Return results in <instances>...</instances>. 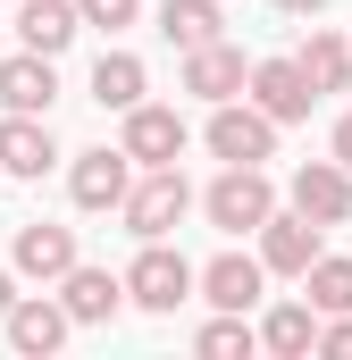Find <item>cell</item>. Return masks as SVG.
Instances as JSON below:
<instances>
[{
  "instance_id": "6da1fadb",
  "label": "cell",
  "mask_w": 352,
  "mask_h": 360,
  "mask_svg": "<svg viewBox=\"0 0 352 360\" xmlns=\"http://www.w3.org/2000/svg\"><path fill=\"white\" fill-rule=\"evenodd\" d=\"M126 226L143 235V243H168L176 226H184V210H193V184H184V168H143V176L126 184Z\"/></svg>"
},
{
  "instance_id": "7a4b0ae2",
  "label": "cell",
  "mask_w": 352,
  "mask_h": 360,
  "mask_svg": "<svg viewBox=\"0 0 352 360\" xmlns=\"http://www.w3.org/2000/svg\"><path fill=\"white\" fill-rule=\"evenodd\" d=\"M210 160H227V168H260L277 160V117H260L252 101H210Z\"/></svg>"
},
{
  "instance_id": "3957f363",
  "label": "cell",
  "mask_w": 352,
  "mask_h": 360,
  "mask_svg": "<svg viewBox=\"0 0 352 360\" xmlns=\"http://www.w3.org/2000/svg\"><path fill=\"white\" fill-rule=\"evenodd\" d=\"M126 302L151 310V319H176V302H193V260L168 252V243H143L134 269H126Z\"/></svg>"
},
{
  "instance_id": "277c9868",
  "label": "cell",
  "mask_w": 352,
  "mask_h": 360,
  "mask_svg": "<svg viewBox=\"0 0 352 360\" xmlns=\"http://www.w3.org/2000/svg\"><path fill=\"white\" fill-rule=\"evenodd\" d=\"M201 210H210V226H218V235H252L268 210H277V184H268L260 168H227V176L201 193Z\"/></svg>"
},
{
  "instance_id": "5b68a950",
  "label": "cell",
  "mask_w": 352,
  "mask_h": 360,
  "mask_svg": "<svg viewBox=\"0 0 352 360\" xmlns=\"http://www.w3.org/2000/svg\"><path fill=\"white\" fill-rule=\"evenodd\" d=\"M126 117V134H118V151L134 160V168H176L184 160V117L160 109V101H134V109H118Z\"/></svg>"
},
{
  "instance_id": "8992f818",
  "label": "cell",
  "mask_w": 352,
  "mask_h": 360,
  "mask_svg": "<svg viewBox=\"0 0 352 360\" xmlns=\"http://www.w3.org/2000/svg\"><path fill=\"white\" fill-rule=\"evenodd\" d=\"M252 235H260V269H268V276H302L310 260H319V252H327V243H319L327 226H310L302 210H268Z\"/></svg>"
},
{
  "instance_id": "52a82bcc",
  "label": "cell",
  "mask_w": 352,
  "mask_h": 360,
  "mask_svg": "<svg viewBox=\"0 0 352 360\" xmlns=\"http://www.w3.org/2000/svg\"><path fill=\"white\" fill-rule=\"evenodd\" d=\"M244 101L260 109V117H277V126H294V117H310V76L294 68V59H260V68H244Z\"/></svg>"
},
{
  "instance_id": "ba28073f",
  "label": "cell",
  "mask_w": 352,
  "mask_h": 360,
  "mask_svg": "<svg viewBox=\"0 0 352 360\" xmlns=\"http://www.w3.org/2000/svg\"><path fill=\"white\" fill-rule=\"evenodd\" d=\"M126 184H134V160L118 143H92V151H76V168H68V201L76 210H118Z\"/></svg>"
},
{
  "instance_id": "9c48e42d",
  "label": "cell",
  "mask_w": 352,
  "mask_h": 360,
  "mask_svg": "<svg viewBox=\"0 0 352 360\" xmlns=\"http://www.w3.org/2000/svg\"><path fill=\"white\" fill-rule=\"evenodd\" d=\"M68 310L51 302V293H17L8 302V319H0V335H8V352H25V360H51L59 344H68Z\"/></svg>"
},
{
  "instance_id": "30bf717a",
  "label": "cell",
  "mask_w": 352,
  "mask_h": 360,
  "mask_svg": "<svg viewBox=\"0 0 352 360\" xmlns=\"http://www.w3.org/2000/svg\"><path fill=\"white\" fill-rule=\"evenodd\" d=\"M294 210H302L310 226H352V168L302 160V168H294Z\"/></svg>"
},
{
  "instance_id": "8fae6325",
  "label": "cell",
  "mask_w": 352,
  "mask_h": 360,
  "mask_svg": "<svg viewBox=\"0 0 352 360\" xmlns=\"http://www.w3.org/2000/svg\"><path fill=\"white\" fill-rule=\"evenodd\" d=\"M59 310L76 319V327H109L118 310H126V276L92 269V260H76V269L59 276Z\"/></svg>"
},
{
  "instance_id": "7c38bea8",
  "label": "cell",
  "mask_w": 352,
  "mask_h": 360,
  "mask_svg": "<svg viewBox=\"0 0 352 360\" xmlns=\"http://www.w3.org/2000/svg\"><path fill=\"white\" fill-rule=\"evenodd\" d=\"M51 101H59V68H51L42 51L0 59V109H17V117H51Z\"/></svg>"
},
{
  "instance_id": "4fadbf2b",
  "label": "cell",
  "mask_w": 352,
  "mask_h": 360,
  "mask_svg": "<svg viewBox=\"0 0 352 360\" xmlns=\"http://www.w3.org/2000/svg\"><path fill=\"white\" fill-rule=\"evenodd\" d=\"M193 285H201L210 310H252L260 285H268V269H260V252H252V260H244V252H218L210 269H193Z\"/></svg>"
},
{
  "instance_id": "5bb4252c",
  "label": "cell",
  "mask_w": 352,
  "mask_h": 360,
  "mask_svg": "<svg viewBox=\"0 0 352 360\" xmlns=\"http://www.w3.org/2000/svg\"><path fill=\"white\" fill-rule=\"evenodd\" d=\"M17 276H42V285H59V276L76 269V226H51V218H34V226H17Z\"/></svg>"
},
{
  "instance_id": "9a60e30c",
  "label": "cell",
  "mask_w": 352,
  "mask_h": 360,
  "mask_svg": "<svg viewBox=\"0 0 352 360\" xmlns=\"http://www.w3.org/2000/svg\"><path fill=\"white\" fill-rule=\"evenodd\" d=\"M59 168V143H51V126L42 117H0V176H51Z\"/></svg>"
},
{
  "instance_id": "2e32d148",
  "label": "cell",
  "mask_w": 352,
  "mask_h": 360,
  "mask_svg": "<svg viewBox=\"0 0 352 360\" xmlns=\"http://www.w3.org/2000/svg\"><path fill=\"white\" fill-rule=\"evenodd\" d=\"M184 92L193 101H235L244 92V51L218 34V42H201V51H184Z\"/></svg>"
},
{
  "instance_id": "e0dca14e",
  "label": "cell",
  "mask_w": 352,
  "mask_h": 360,
  "mask_svg": "<svg viewBox=\"0 0 352 360\" xmlns=\"http://www.w3.org/2000/svg\"><path fill=\"white\" fill-rule=\"evenodd\" d=\"M76 34H84L76 0H25V8H17V42H25V51H42V59H59Z\"/></svg>"
},
{
  "instance_id": "ac0fdd59",
  "label": "cell",
  "mask_w": 352,
  "mask_h": 360,
  "mask_svg": "<svg viewBox=\"0 0 352 360\" xmlns=\"http://www.w3.org/2000/svg\"><path fill=\"white\" fill-rule=\"evenodd\" d=\"M260 352L310 360V352H319V310H310V302H277V310L260 319Z\"/></svg>"
},
{
  "instance_id": "d6986e66",
  "label": "cell",
  "mask_w": 352,
  "mask_h": 360,
  "mask_svg": "<svg viewBox=\"0 0 352 360\" xmlns=\"http://www.w3.org/2000/svg\"><path fill=\"white\" fill-rule=\"evenodd\" d=\"M310 92H352V42L344 34H327V25H310V42H302V59H294Z\"/></svg>"
},
{
  "instance_id": "ffe728a7",
  "label": "cell",
  "mask_w": 352,
  "mask_h": 360,
  "mask_svg": "<svg viewBox=\"0 0 352 360\" xmlns=\"http://www.w3.org/2000/svg\"><path fill=\"white\" fill-rule=\"evenodd\" d=\"M143 92H151V76H143L134 51H101V59H92V101H101V109H134Z\"/></svg>"
},
{
  "instance_id": "44dd1931",
  "label": "cell",
  "mask_w": 352,
  "mask_h": 360,
  "mask_svg": "<svg viewBox=\"0 0 352 360\" xmlns=\"http://www.w3.org/2000/svg\"><path fill=\"white\" fill-rule=\"evenodd\" d=\"M218 0H160V34H168L176 51H201V42H218Z\"/></svg>"
},
{
  "instance_id": "7402d4cb",
  "label": "cell",
  "mask_w": 352,
  "mask_h": 360,
  "mask_svg": "<svg viewBox=\"0 0 352 360\" xmlns=\"http://www.w3.org/2000/svg\"><path fill=\"white\" fill-rule=\"evenodd\" d=\"M302 293H310V310H319V319L352 310V260H344V252H319V260L302 269Z\"/></svg>"
},
{
  "instance_id": "603a6c76",
  "label": "cell",
  "mask_w": 352,
  "mask_h": 360,
  "mask_svg": "<svg viewBox=\"0 0 352 360\" xmlns=\"http://www.w3.org/2000/svg\"><path fill=\"white\" fill-rule=\"evenodd\" d=\"M193 344H201V360H252V352H260V327H252L244 310H218Z\"/></svg>"
},
{
  "instance_id": "cb8c5ba5",
  "label": "cell",
  "mask_w": 352,
  "mask_h": 360,
  "mask_svg": "<svg viewBox=\"0 0 352 360\" xmlns=\"http://www.w3.org/2000/svg\"><path fill=\"white\" fill-rule=\"evenodd\" d=\"M76 17H84V25H109V34H118V25H134V17H143V0H76Z\"/></svg>"
},
{
  "instance_id": "d4e9b609",
  "label": "cell",
  "mask_w": 352,
  "mask_h": 360,
  "mask_svg": "<svg viewBox=\"0 0 352 360\" xmlns=\"http://www.w3.org/2000/svg\"><path fill=\"white\" fill-rule=\"evenodd\" d=\"M319 352H352V310H336V319H319Z\"/></svg>"
},
{
  "instance_id": "484cf974",
  "label": "cell",
  "mask_w": 352,
  "mask_h": 360,
  "mask_svg": "<svg viewBox=\"0 0 352 360\" xmlns=\"http://www.w3.org/2000/svg\"><path fill=\"white\" fill-rule=\"evenodd\" d=\"M327 160H336V168H352V109L336 117V151H327Z\"/></svg>"
},
{
  "instance_id": "4316f807",
  "label": "cell",
  "mask_w": 352,
  "mask_h": 360,
  "mask_svg": "<svg viewBox=\"0 0 352 360\" xmlns=\"http://www.w3.org/2000/svg\"><path fill=\"white\" fill-rule=\"evenodd\" d=\"M277 8H285V17H319L327 0H277Z\"/></svg>"
},
{
  "instance_id": "83f0119b",
  "label": "cell",
  "mask_w": 352,
  "mask_h": 360,
  "mask_svg": "<svg viewBox=\"0 0 352 360\" xmlns=\"http://www.w3.org/2000/svg\"><path fill=\"white\" fill-rule=\"evenodd\" d=\"M8 302H17V269H0V319H8Z\"/></svg>"
},
{
  "instance_id": "f1b7e54d",
  "label": "cell",
  "mask_w": 352,
  "mask_h": 360,
  "mask_svg": "<svg viewBox=\"0 0 352 360\" xmlns=\"http://www.w3.org/2000/svg\"><path fill=\"white\" fill-rule=\"evenodd\" d=\"M344 42H352V34H344Z\"/></svg>"
}]
</instances>
